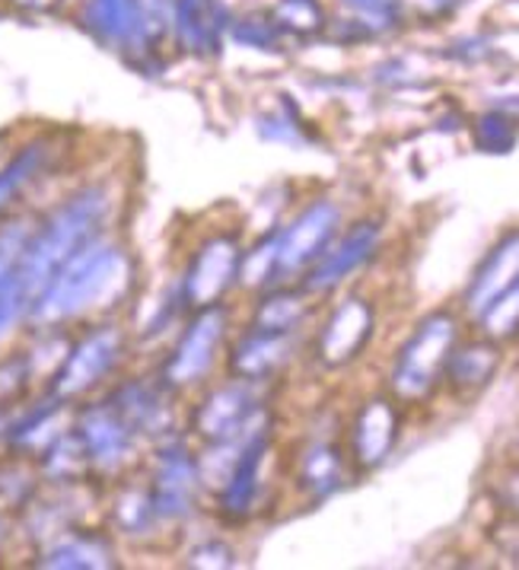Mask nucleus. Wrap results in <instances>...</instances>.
<instances>
[{
  "label": "nucleus",
  "instance_id": "obj_39",
  "mask_svg": "<svg viewBox=\"0 0 519 570\" xmlns=\"http://www.w3.org/2000/svg\"><path fill=\"white\" fill-rule=\"evenodd\" d=\"M494 55V46H491V39L488 36H462V39H456L447 51V58L452 61H459V65H481V61H488Z\"/></svg>",
  "mask_w": 519,
  "mask_h": 570
},
{
  "label": "nucleus",
  "instance_id": "obj_6",
  "mask_svg": "<svg viewBox=\"0 0 519 570\" xmlns=\"http://www.w3.org/2000/svg\"><path fill=\"white\" fill-rule=\"evenodd\" d=\"M144 481L150 488L159 523L166 529H179V525L192 523L204 503L192 436L179 431V434L154 443L150 469H147Z\"/></svg>",
  "mask_w": 519,
  "mask_h": 570
},
{
  "label": "nucleus",
  "instance_id": "obj_41",
  "mask_svg": "<svg viewBox=\"0 0 519 570\" xmlns=\"http://www.w3.org/2000/svg\"><path fill=\"white\" fill-rule=\"evenodd\" d=\"M414 70L408 68L405 58H389L380 68L373 70V80L383 83V87H392V90H405V87H418L421 77H411Z\"/></svg>",
  "mask_w": 519,
  "mask_h": 570
},
{
  "label": "nucleus",
  "instance_id": "obj_27",
  "mask_svg": "<svg viewBox=\"0 0 519 570\" xmlns=\"http://www.w3.org/2000/svg\"><path fill=\"white\" fill-rule=\"evenodd\" d=\"M277 229L281 224L268 227L252 246L243 249V262H239V284L236 291L246 294H262L265 287L277 284Z\"/></svg>",
  "mask_w": 519,
  "mask_h": 570
},
{
  "label": "nucleus",
  "instance_id": "obj_1",
  "mask_svg": "<svg viewBox=\"0 0 519 570\" xmlns=\"http://www.w3.org/2000/svg\"><path fill=\"white\" fill-rule=\"evenodd\" d=\"M112 207V188L106 183H90L70 191L61 205L36 220L17 268L0 287V342H7L29 320L32 303L70 255L106 233Z\"/></svg>",
  "mask_w": 519,
  "mask_h": 570
},
{
  "label": "nucleus",
  "instance_id": "obj_23",
  "mask_svg": "<svg viewBox=\"0 0 519 570\" xmlns=\"http://www.w3.org/2000/svg\"><path fill=\"white\" fill-rule=\"evenodd\" d=\"M513 281H519V227L510 229L507 236H500L491 252L481 258V265L474 268L472 281L462 294V309L469 320H478L484 313V306L507 291Z\"/></svg>",
  "mask_w": 519,
  "mask_h": 570
},
{
  "label": "nucleus",
  "instance_id": "obj_44",
  "mask_svg": "<svg viewBox=\"0 0 519 570\" xmlns=\"http://www.w3.org/2000/svg\"><path fill=\"white\" fill-rule=\"evenodd\" d=\"M10 421H13V409H10V405H0V446L7 443V431H10Z\"/></svg>",
  "mask_w": 519,
  "mask_h": 570
},
{
  "label": "nucleus",
  "instance_id": "obj_17",
  "mask_svg": "<svg viewBox=\"0 0 519 570\" xmlns=\"http://www.w3.org/2000/svg\"><path fill=\"white\" fill-rule=\"evenodd\" d=\"M233 10L226 0H176L173 3V46L188 58L210 61L226 46Z\"/></svg>",
  "mask_w": 519,
  "mask_h": 570
},
{
  "label": "nucleus",
  "instance_id": "obj_43",
  "mask_svg": "<svg viewBox=\"0 0 519 570\" xmlns=\"http://www.w3.org/2000/svg\"><path fill=\"white\" fill-rule=\"evenodd\" d=\"M10 535H13V520H10V513H3V510H0V551L7 548Z\"/></svg>",
  "mask_w": 519,
  "mask_h": 570
},
{
  "label": "nucleus",
  "instance_id": "obj_3",
  "mask_svg": "<svg viewBox=\"0 0 519 570\" xmlns=\"http://www.w3.org/2000/svg\"><path fill=\"white\" fill-rule=\"evenodd\" d=\"M272 386L226 376L195 392L185 411V434L192 443H246L252 436L272 434Z\"/></svg>",
  "mask_w": 519,
  "mask_h": 570
},
{
  "label": "nucleus",
  "instance_id": "obj_29",
  "mask_svg": "<svg viewBox=\"0 0 519 570\" xmlns=\"http://www.w3.org/2000/svg\"><path fill=\"white\" fill-rule=\"evenodd\" d=\"M42 491V475L36 459L13 456L0 462V510L10 517H20L26 503L32 501Z\"/></svg>",
  "mask_w": 519,
  "mask_h": 570
},
{
  "label": "nucleus",
  "instance_id": "obj_30",
  "mask_svg": "<svg viewBox=\"0 0 519 570\" xmlns=\"http://www.w3.org/2000/svg\"><path fill=\"white\" fill-rule=\"evenodd\" d=\"M48 163V144L46 140H32L26 144L17 157L0 166V214L13 205L23 195L29 185L39 179V173L46 169Z\"/></svg>",
  "mask_w": 519,
  "mask_h": 570
},
{
  "label": "nucleus",
  "instance_id": "obj_15",
  "mask_svg": "<svg viewBox=\"0 0 519 570\" xmlns=\"http://www.w3.org/2000/svg\"><path fill=\"white\" fill-rule=\"evenodd\" d=\"M296 354H300V335L268 332L246 322L239 332L229 335V344H226V376L274 386L294 366Z\"/></svg>",
  "mask_w": 519,
  "mask_h": 570
},
{
  "label": "nucleus",
  "instance_id": "obj_22",
  "mask_svg": "<svg viewBox=\"0 0 519 570\" xmlns=\"http://www.w3.org/2000/svg\"><path fill=\"white\" fill-rule=\"evenodd\" d=\"M500 366H503V344L491 342L488 335L466 338V342L459 338L443 370V383L459 399H472L494 383Z\"/></svg>",
  "mask_w": 519,
  "mask_h": 570
},
{
  "label": "nucleus",
  "instance_id": "obj_10",
  "mask_svg": "<svg viewBox=\"0 0 519 570\" xmlns=\"http://www.w3.org/2000/svg\"><path fill=\"white\" fill-rule=\"evenodd\" d=\"M341 229H344V210L335 198L319 195L300 207L277 229V284L300 281L335 243Z\"/></svg>",
  "mask_w": 519,
  "mask_h": 570
},
{
  "label": "nucleus",
  "instance_id": "obj_21",
  "mask_svg": "<svg viewBox=\"0 0 519 570\" xmlns=\"http://www.w3.org/2000/svg\"><path fill=\"white\" fill-rule=\"evenodd\" d=\"M36 568L48 570H106L118 568V551L109 532L74 525L55 542L39 548Z\"/></svg>",
  "mask_w": 519,
  "mask_h": 570
},
{
  "label": "nucleus",
  "instance_id": "obj_26",
  "mask_svg": "<svg viewBox=\"0 0 519 570\" xmlns=\"http://www.w3.org/2000/svg\"><path fill=\"white\" fill-rule=\"evenodd\" d=\"M42 484H92V465L87 446L70 424L65 434L36 459Z\"/></svg>",
  "mask_w": 519,
  "mask_h": 570
},
{
  "label": "nucleus",
  "instance_id": "obj_9",
  "mask_svg": "<svg viewBox=\"0 0 519 570\" xmlns=\"http://www.w3.org/2000/svg\"><path fill=\"white\" fill-rule=\"evenodd\" d=\"M74 431L80 434L92 465V479L121 481L135 475L144 453V440L128 428L118 411L99 399L74 411Z\"/></svg>",
  "mask_w": 519,
  "mask_h": 570
},
{
  "label": "nucleus",
  "instance_id": "obj_16",
  "mask_svg": "<svg viewBox=\"0 0 519 570\" xmlns=\"http://www.w3.org/2000/svg\"><path fill=\"white\" fill-rule=\"evenodd\" d=\"M402 436V409L389 392L366 395L358 411L351 414L344 450L358 472H373L392 456L395 443Z\"/></svg>",
  "mask_w": 519,
  "mask_h": 570
},
{
  "label": "nucleus",
  "instance_id": "obj_2",
  "mask_svg": "<svg viewBox=\"0 0 519 570\" xmlns=\"http://www.w3.org/2000/svg\"><path fill=\"white\" fill-rule=\"evenodd\" d=\"M135 287V258L106 233L77 249L29 309V325L65 328L70 322L109 313Z\"/></svg>",
  "mask_w": 519,
  "mask_h": 570
},
{
  "label": "nucleus",
  "instance_id": "obj_24",
  "mask_svg": "<svg viewBox=\"0 0 519 570\" xmlns=\"http://www.w3.org/2000/svg\"><path fill=\"white\" fill-rule=\"evenodd\" d=\"M313 294H306L296 281L291 284H272L252 299L248 325L268 328V332H287L303 335L306 322L313 320Z\"/></svg>",
  "mask_w": 519,
  "mask_h": 570
},
{
  "label": "nucleus",
  "instance_id": "obj_32",
  "mask_svg": "<svg viewBox=\"0 0 519 570\" xmlns=\"http://www.w3.org/2000/svg\"><path fill=\"white\" fill-rule=\"evenodd\" d=\"M255 128H258V135L265 137V140H272V144H291V147L313 144V131L303 121L300 106H296L291 96H277V106L258 115L255 118Z\"/></svg>",
  "mask_w": 519,
  "mask_h": 570
},
{
  "label": "nucleus",
  "instance_id": "obj_45",
  "mask_svg": "<svg viewBox=\"0 0 519 570\" xmlns=\"http://www.w3.org/2000/svg\"><path fill=\"white\" fill-rule=\"evenodd\" d=\"M0 150H3V140H0Z\"/></svg>",
  "mask_w": 519,
  "mask_h": 570
},
{
  "label": "nucleus",
  "instance_id": "obj_4",
  "mask_svg": "<svg viewBox=\"0 0 519 570\" xmlns=\"http://www.w3.org/2000/svg\"><path fill=\"white\" fill-rule=\"evenodd\" d=\"M462 338V320L452 309H433L414 325L389 370V395L399 405H424L443 386V370Z\"/></svg>",
  "mask_w": 519,
  "mask_h": 570
},
{
  "label": "nucleus",
  "instance_id": "obj_38",
  "mask_svg": "<svg viewBox=\"0 0 519 570\" xmlns=\"http://www.w3.org/2000/svg\"><path fill=\"white\" fill-rule=\"evenodd\" d=\"M188 564L192 568H233L236 564V551L221 535H207V539L192 546Z\"/></svg>",
  "mask_w": 519,
  "mask_h": 570
},
{
  "label": "nucleus",
  "instance_id": "obj_28",
  "mask_svg": "<svg viewBox=\"0 0 519 570\" xmlns=\"http://www.w3.org/2000/svg\"><path fill=\"white\" fill-rule=\"evenodd\" d=\"M226 42L248 48V51L281 55L287 48V36L274 23L268 10H248V13H233L229 29H226Z\"/></svg>",
  "mask_w": 519,
  "mask_h": 570
},
{
  "label": "nucleus",
  "instance_id": "obj_18",
  "mask_svg": "<svg viewBox=\"0 0 519 570\" xmlns=\"http://www.w3.org/2000/svg\"><path fill=\"white\" fill-rule=\"evenodd\" d=\"M347 450L329 436H310L294 456V488L310 503L335 498L347 484Z\"/></svg>",
  "mask_w": 519,
  "mask_h": 570
},
{
  "label": "nucleus",
  "instance_id": "obj_34",
  "mask_svg": "<svg viewBox=\"0 0 519 570\" xmlns=\"http://www.w3.org/2000/svg\"><path fill=\"white\" fill-rule=\"evenodd\" d=\"M481 335H488L497 344H510L519 338V281H513L507 291H500L484 313L474 320Z\"/></svg>",
  "mask_w": 519,
  "mask_h": 570
},
{
  "label": "nucleus",
  "instance_id": "obj_14",
  "mask_svg": "<svg viewBox=\"0 0 519 570\" xmlns=\"http://www.w3.org/2000/svg\"><path fill=\"white\" fill-rule=\"evenodd\" d=\"M380 246H383V220L363 217L347 229H341L325 255L300 277V287L313 297H325V294L339 291L344 281H351L376 258Z\"/></svg>",
  "mask_w": 519,
  "mask_h": 570
},
{
  "label": "nucleus",
  "instance_id": "obj_20",
  "mask_svg": "<svg viewBox=\"0 0 519 570\" xmlns=\"http://www.w3.org/2000/svg\"><path fill=\"white\" fill-rule=\"evenodd\" d=\"M80 26L99 46L125 55L128 65L140 58V23H137V0H84Z\"/></svg>",
  "mask_w": 519,
  "mask_h": 570
},
{
  "label": "nucleus",
  "instance_id": "obj_5",
  "mask_svg": "<svg viewBox=\"0 0 519 570\" xmlns=\"http://www.w3.org/2000/svg\"><path fill=\"white\" fill-rule=\"evenodd\" d=\"M229 335H233V306H229V299L192 309L182 320L176 344L163 357L157 376L169 389H176L179 395L198 392L214 380L217 366L224 361Z\"/></svg>",
  "mask_w": 519,
  "mask_h": 570
},
{
  "label": "nucleus",
  "instance_id": "obj_37",
  "mask_svg": "<svg viewBox=\"0 0 519 570\" xmlns=\"http://www.w3.org/2000/svg\"><path fill=\"white\" fill-rule=\"evenodd\" d=\"M29 386H32V370H29V361H26V351L3 357L0 361V405L17 409V402L23 399V392Z\"/></svg>",
  "mask_w": 519,
  "mask_h": 570
},
{
  "label": "nucleus",
  "instance_id": "obj_31",
  "mask_svg": "<svg viewBox=\"0 0 519 570\" xmlns=\"http://www.w3.org/2000/svg\"><path fill=\"white\" fill-rule=\"evenodd\" d=\"M268 13L287 39H316L329 26L325 0H274Z\"/></svg>",
  "mask_w": 519,
  "mask_h": 570
},
{
  "label": "nucleus",
  "instance_id": "obj_36",
  "mask_svg": "<svg viewBox=\"0 0 519 570\" xmlns=\"http://www.w3.org/2000/svg\"><path fill=\"white\" fill-rule=\"evenodd\" d=\"M36 227L32 217H10L3 227H0V287L7 284V277L13 274L20 255H23L26 243H29V233Z\"/></svg>",
  "mask_w": 519,
  "mask_h": 570
},
{
  "label": "nucleus",
  "instance_id": "obj_40",
  "mask_svg": "<svg viewBox=\"0 0 519 570\" xmlns=\"http://www.w3.org/2000/svg\"><path fill=\"white\" fill-rule=\"evenodd\" d=\"M466 0H402V10L408 17H418L424 23H437V20H447L452 17Z\"/></svg>",
  "mask_w": 519,
  "mask_h": 570
},
{
  "label": "nucleus",
  "instance_id": "obj_42",
  "mask_svg": "<svg viewBox=\"0 0 519 570\" xmlns=\"http://www.w3.org/2000/svg\"><path fill=\"white\" fill-rule=\"evenodd\" d=\"M13 10H20V13H51V10H58L65 0H7Z\"/></svg>",
  "mask_w": 519,
  "mask_h": 570
},
{
  "label": "nucleus",
  "instance_id": "obj_35",
  "mask_svg": "<svg viewBox=\"0 0 519 570\" xmlns=\"http://www.w3.org/2000/svg\"><path fill=\"white\" fill-rule=\"evenodd\" d=\"M472 140L481 154H510L519 140V118L507 109H488L472 121Z\"/></svg>",
  "mask_w": 519,
  "mask_h": 570
},
{
  "label": "nucleus",
  "instance_id": "obj_19",
  "mask_svg": "<svg viewBox=\"0 0 519 570\" xmlns=\"http://www.w3.org/2000/svg\"><path fill=\"white\" fill-rule=\"evenodd\" d=\"M70 409L74 405L55 399V395H48V392L42 402H36L29 409H13V421H10V431H7V443L3 446L13 456L39 459L74 424Z\"/></svg>",
  "mask_w": 519,
  "mask_h": 570
},
{
  "label": "nucleus",
  "instance_id": "obj_25",
  "mask_svg": "<svg viewBox=\"0 0 519 570\" xmlns=\"http://www.w3.org/2000/svg\"><path fill=\"white\" fill-rule=\"evenodd\" d=\"M109 523H112L115 535L131 539V542L157 539L159 532L166 529L159 523L147 481L131 479V475L118 481V488H115L112 503H109Z\"/></svg>",
  "mask_w": 519,
  "mask_h": 570
},
{
  "label": "nucleus",
  "instance_id": "obj_8",
  "mask_svg": "<svg viewBox=\"0 0 519 570\" xmlns=\"http://www.w3.org/2000/svg\"><path fill=\"white\" fill-rule=\"evenodd\" d=\"M243 233L233 227H221L198 239L185 268L176 277L182 299L192 309L226 303L239 284V262H243Z\"/></svg>",
  "mask_w": 519,
  "mask_h": 570
},
{
  "label": "nucleus",
  "instance_id": "obj_33",
  "mask_svg": "<svg viewBox=\"0 0 519 570\" xmlns=\"http://www.w3.org/2000/svg\"><path fill=\"white\" fill-rule=\"evenodd\" d=\"M335 3L344 17L358 20L373 39H385L405 26L402 0H335Z\"/></svg>",
  "mask_w": 519,
  "mask_h": 570
},
{
  "label": "nucleus",
  "instance_id": "obj_12",
  "mask_svg": "<svg viewBox=\"0 0 519 570\" xmlns=\"http://www.w3.org/2000/svg\"><path fill=\"white\" fill-rule=\"evenodd\" d=\"M179 399V392L166 386L159 376H128V380L115 383L109 389V395H106V402L150 446L166 440V436L185 431Z\"/></svg>",
  "mask_w": 519,
  "mask_h": 570
},
{
  "label": "nucleus",
  "instance_id": "obj_7",
  "mask_svg": "<svg viewBox=\"0 0 519 570\" xmlns=\"http://www.w3.org/2000/svg\"><path fill=\"white\" fill-rule=\"evenodd\" d=\"M125 354H128V335L118 322L90 325L80 338L70 342L58 373L48 380V395L68 405L87 399L121 366Z\"/></svg>",
  "mask_w": 519,
  "mask_h": 570
},
{
  "label": "nucleus",
  "instance_id": "obj_13",
  "mask_svg": "<svg viewBox=\"0 0 519 570\" xmlns=\"http://www.w3.org/2000/svg\"><path fill=\"white\" fill-rule=\"evenodd\" d=\"M373 332H376V309L370 299L358 294L339 299L329 309V316L319 322L313 335V361L322 370H344L358 364L373 342Z\"/></svg>",
  "mask_w": 519,
  "mask_h": 570
},
{
  "label": "nucleus",
  "instance_id": "obj_11",
  "mask_svg": "<svg viewBox=\"0 0 519 570\" xmlns=\"http://www.w3.org/2000/svg\"><path fill=\"white\" fill-rule=\"evenodd\" d=\"M274 456V431L258 434L243 443L239 459L224 481V488L210 498V507L217 520L226 525H246L255 517L268 510L272 498V481H268V465Z\"/></svg>",
  "mask_w": 519,
  "mask_h": 570
}]
</instances>
